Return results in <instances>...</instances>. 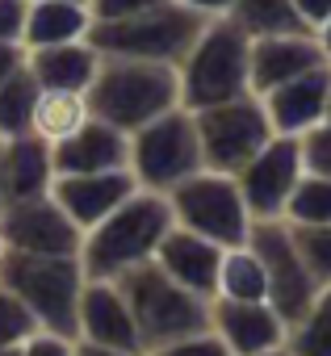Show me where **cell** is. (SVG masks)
Instances as JSON below:
<instances>
[{
  "mask_svg": "<svg viewBox=\"0 0 331 356\" xmlns=\"http://www.w3.org/2000/svg\"><path fill=\"white\" fill-rule=\"evenodd\" d=\"M84 97H88L92 118L118 126L122 134H134L138 126L181 105V76L172 63L101 55V67Z\"/></svg>",
  "mask_w": 331,
  "mask_h": 356,
  "instance_id": "obj_2",
  "label": "cell"
},
{
  "mask_svg": "<svg viewBox=\"0 0 331 356\" xmlns=\"http://www.w3.org/2000/svg\"><path fill=\"white\" fill-rule=\"evenodd\" d=\"M5 252H9V248H5V235H0V260H5Z\"/></svg>",
  "mask_w": 331,
  "mask_h": 356,
  "instance_id": "obj_42",
  "label": "cell"
},
{
  "mask_svg": "<svg viewBox=\"0 0 331 356\" xmlns=\"http://www.w3.org/2000/svg\"><path fill=\"white\" fill-rule=\"evenodd\" d=\"M323 63H327V55H323V47L310 30L252 38V92L264 97L277 84H289L293 76H306Z\"/></svg>",
  "mask_w": 331,
  "mask_h": 356,
  "instance_id": "obj_18",
  "label": "cell"
},
{
  "mask_svg": "<svg viewBox=\"0 0 331 356\" xmlns=\"http://www.w3.org/2000/svg\"><path fill=\"white\" fill-rule=\"evenodd\" d=\"M172 231V210L163 193L134 189L109 218L84 231L80 264L88 281H118L122 273L155 260L163 235Z\"/></svg>",
  "mask_w": 331,
  "mask_h": 356,
  "instance_id": "obj_1",
  "label": "cell"
},
{
  "mask_svg": "<svg viewBox=\"0 0 331 356\" xmlns=\"http://www.w3.org/2000/svg\"><path fill=\"white\" fill-rule=\"evenodd\" d=\"M285 222L289 227H323V222H331V176L302 172V181L293 185L289 206H285Z\"/></svg>",
  "mask_w": 331,
  "mask_h": 356,
  "instance_id": "obj_28",
  "label": "cell"
},
{
  "mask_svg": "<svg viewBox=\"0 0 331 356\" xmlns=\"http://www.w3.org/2000/svg\"><path fill=\"white\" fill-rule=\"evenodd\" d=\"M298 17L306 22V30H318L327 17H331V0H293Z\"/></svg>",
  "mask_w": 331,
  "mask_h": 356,
  "instance_id": "obj_36",
  "label": "cell"
},
{
  "mask_svg": "<svg viewBox=\"0 0 331 356\" xmlns=\"http://www.w3.org/2000/svg\"><path fill=\"white\" fill-rule=\"evenodd\" d=\"M17 67H26V47L22 42H0V84H5Z\"/></svg>",
  "mask_w": 331,
  "mask_h": 356,
  "instance_id": "obj_37",
  "label": "cell"
},
{
  "mask_svg": "<svg viewBox=\"0 0 331 356\" xmlns=\"http://www.w3.org/2000/svg\"><path fill=\"white\" fill-rule=\"evenodd\" d=\"M38 80L30 67H17L5 84H0V143L30 134L34 126V105H38Z\"/></svg>",
  "mask_w": 331,
  "mask_h": 356,
  "instance_id": "obj_26",
  "label": "cell"
},
{
  "mask_svg": "<svg viewBox=\"0 0 331 356\" xmlns=\"http://www.w3.org/2000/svg\"><path fill=\"white\" fill-rule=\"evenodd\" d=\"M72 352H76V339L55 335V331H42V327L22 343V356H72Z\"/></svg>",
  "mask_w": 331,
  "mask_h": 356,
  "instance_id": "obj_34",
  "label": "cell"
},
{
  "mask_svg": "<svg viewBox=\"0 0 331 356\" xmlns=\"http://www.w3.org/2000/svg\"><path fill=\"white\" fill-rule=\"evenodd\" d=\"M0 356H22V348H0Z\"/></svg>",
  "mask_w": 331,
  "mask_h": 356,
  "instance_id": "obj_41",
  "label": "cell"
},
{
  "mask_svg": "<svg viewBox=\"0 0 331 356\" xmlns=\"http://www.w3.org/2000/svg\"><path fill=\"white\" fill-rule=\"evenodd\" d=\"M118 289H122V298H126V306L134 314L143 352L163 348L172 339H185V335L210 327V302L189 293V289H181L168 273H159L155 260L122 273Z\"/></svg>",
  "mask_w": 331,
  "mask_h": 356,
  "instance_id": "obj_6",
  "label": "cell"
},
{
  "mask_svg": "<svg viewBox=\"0 0 331 356\" xmlns=\"http://www.w3.org/2000/svg\"><path fill=\"white\" fill-rule=\"evenodd\" d=\"M84 264L80 256H30L5 252L0 260V285H5L42 331L76 339V310L84 293Z\"/></svg>",
  "mask_w": 331,
  "mask_h": 356,
  "instance_id": "obj_4",
  "label": "cell"
},
{
  "mask_svg": "<svg viewBox=\"0 0 331 356\" xmlns=\"http://www.w3.org/2000/svg\"><path fill=\"white\" fill-rule=\"evenodd\" d=\"M0 181H5V202H30L47 197L55 185V159L51 143L42 134H17L0 143Z\"/></svg>",
  "mask_w": 331,
  "mask_h": 356,
  "instance_id": "obj_20",
  "label": "cell"
},
{
  "mask_svg": "<svg viewBox=\"0 0 331 356\" xmlns=\"http://www.w3.org/2000/svg\"><path fill=\"white\" fill-rule=\"evenodd\" d=\"M248 38H268V34H302L306 22L298 17L293 0H231L227 13ZM314 34V30H310Z\"/></svg>",
  "mask_w": 331,
  "mask_h": 356,
  "instance_id": "obj_24",
  "label": "cell"
},
{
  "mask_svg": "<svg viewBox=\"0 0 331 356\" xmlns=\"http://www.w3.org/2000/svg\"><path fill=\"white\" fill-rule=\"evenodd\" d=\"M223 252L227 248H218V243H210V239H202V235H193V231H185V227L172 222V231L163 235V243L155 252V264H159V273H168L181 289L214 302Z\"/></svg>",
  "mask_w": 331,
  "mask_h": 356,
  "instance_id": "obj_17",
  "label": "cell"
},
{
  "mask_svg": "<svg viewBox=\"0 0 331 356\" xmlns=\"http://www.w3.org/2000/svg\"><path fill=\"white\" fill-rule=\"evenodd\" d=\"M314 38H318V47H323V55H327V63H331V17L314 30Z\"/></svg>",
  "mask_w": 331,
  "mask_h": 356,
  "instance_id": "obj_40",
  "label": "cell"
},
{
  "mask_svg": "<svg viewBox=\"0 0 331 356\" xmlns=\"http://www.w3.org/2000/svg\"><path fill=\"white\" fill-rule=\"evenodd\" d=\"M289 231H293V243H298L310 277L318 281V289H327L331 285V222H323V227H289Z\"/></svg>",
  "mask_w": 331,
  "mask_h": 356,
  "instance_id": "obj_29",
  "label": "cell"
},
{
  "mask_svg": "<svg viewBox=\"0 0 331 356\" xmlns=\"http://www.w3.org/2000/svg\"><path fill=\"white\" fill-rule=\"evenodd\" d=\"M134 176L130 168H118V172H84V176H55V185H51V197L63 206V214L88 231L97 227L101 218H109L130 193H134Z\"/></svg>",
  "mask_w": 331,
  "mask_h": 356,
  "instance_id": "obj_14",
  "label": "cell"
},
{
  "mask_svg": "<svg viewBox=\"0 0 331 356\" xmlns=\"http://www.w3.org/2000/svg\"><path fill=\"white\" fill-rule=\"evenodd\" d=\"M72 356H147V352H130V348H101V343H84L76 339V352Z\"/></svg>",
  "mask_w": 331,
  "mask_h": 356,
  "instance_id": "obj_39",
  "label": "cell"
},
{
  "mask_svg": "<svg viewBox=\"0 0 331 356\" xmlns=\"http://www.w3.org/2000/svg\"><path fill=\"white\" fill-rule=\"evenodd\" d=\"M26 0H0V42H22Z\"/></svg>",
  "mask_w": 331,
  "mask_h": 356,
  "instance_id": "obj_35",
  "label": "cell"
},
{
  "mask_svg": "<svg viewBox=\"0 0 331 356\" xmlns=\"http://www.w3.org/2000/svg\"><path fill=\"white\" fill-rule=\"evenodd\" d=\"M193 126H197V143H202V163L210 172H227V176H235L273 138V122L256 92L197 109Z\"/></svg>",
  "mask_w": 331,
  "mask_h": 356,
  "instance_id": "obj_9",
  "label": "cell"
},
{
  "mask_svg": "<svg viewBox=\"0 0 331 356\" xmlns=\"http://www.w3.org/2000/svg\"><path fill=\"white\" fill-rule=\"evenodd\" d=\"M264 113L273 122V134H306L310 126H318L327 118V101H331V63L293 76L289 84H277L273 92L260 97Z\"/></svg>",
  "mask_w": 331,
  "mask_h": 356,
  "instance_id": "obj_19",
  "label": "cell"
},
{
  "mask_svg": "<svg viewBox=\"0 0 331 356\" xmlns=\"http://www.w3.org/2000/svg\"><path fill=\"white\" fill-rule=\"evenodd\" d=\"M34 331H38L34 314H30L5 285H0V348H22Z\"/></svg>",
  "mask_w": 331,
  "mask_h": 356,
  "instance_id": "obj_30",
  "label": "cell"
},
{
  "mask_svg": "<svg viewBox=\"0 0 331 356\" xmlns=\"http://www.w3.org/2000/svg\"><path fill=\"white\" fill-rule=\"evenodd\" d=\"M302 143L293 134H273L239 172H235V185L252 210V222L260 218H285L289 193L302 181Z\"/></svg>",
  "mask_w": 331,
  "mask_h": 356,
  "instance_id": "obj_11",
  "label": "cell"
},
{
  "mask_svg": "<svg viewBox=\"0 0 331 356\" xmlns=\"http://www.w3.org/2000/svg\"><path fill=\"white\" fill-rule=\"evenodd\" d=\"M0 235L9 252H30V256H80L84 231L63 214V206L47 197L30 202H5L0 206Z\"/></svg>",
  "mask_w": 331,
  "mask_h": 356,
  "instance_id": "obj_12",
  "label": "cell"
},
{
  "mask_svg": "<svg viewBox=\"0 0 331 356\" xmlns=\"http://www.w3.org/2000/svg\"><path fill=\"white\" fill-rule=\"evenodd\" d=\"M130 176L134 185L147 193H172L181 181H189L193 172H202V143L193 113L185 105L159 113L155 122L138 126L130 134Z\"/></svg>",
  "mask_w": 331,
  "mask_h": 356,
  "instance_id": "obj_7",
  "label": "cell"
},
{
  "mask_svg": "<svg viewBox=\"0 0 331 356\" xmlns=\"http://www.w3.org/2000/svg\"><path fill=\"white\" fill-rule=\"evenodd\" d=\"M26 67L34 72L38 88H67V92H88L101 55L92 51V42H63V47H42V51H26Z\"/></svg>",
  "mask_w": 331,
  "mask_h": 356,
  "instance_id": "obj_22",
  "label": "cell"
},
{
  "mask_svg": "<svg viewBox=\"0 0 331 356\" xmlns=\"http://www.w3.org/2000/svg\"><path fill=\"white\" fill-rule=\"evenodd\" d=\"M51 159H55V176H84V172H118L130 163V134H122L118 126L88 118L76 134L51 143Z\"/></svg>",
  "mask_w": 331,
  "mask_h": 356,
  "instance_id": "obj_16",
  "label": "cell"
},
{
  "mask_svg": "<svg viewBox=\"0 0 331 356\" xmlns=\"http://www.w3.org/2000/svg\"><path fill=\"white\" fill-rule=\"evenodd\" d=\"M147 356H231L227 343L206 327V331H193L185 339H172V343H163V348H151Z\"/></svg>",
  "mask_w": 331,
  "mask_h": 356,
  "instance_id": "obj_32",
  "label": "cell"
},
{
  "mask_svg": "<svg viewBox=\"0 0 331 356\" xmlns=\"http://www.w3.org/2000/svg\"><path fill=\"white\" fill-rule=\"evenodd\" d=\"M206 22L210 17L185 9L181 0H163V5H155L147 13H134V17L92 22L88 42H92L97 55L151 59V63H172V67H181V59L189 55V47L206 30Z\"/></svg>",
  "mask_w": 331,
  "mask_h": 356,
  "instance_id": "obj_5",
  "label": "cell"
},
{
  "mask_svg": "<svg viewBox=\"0 0 331 356\" xmlns=\"http://www.w3.org/2000/svg\"><path fill=\"white\" fill-rule=\"evenodd\" d=\"M214 298H227V302H268V285H264L260 256H256L248 243L223 252L218 293H214Z\"/></svg>",
  "mask_w": 331,
  "mask_h": 356,
  "instance_id": "obj_25",
  "label": "cell"
},
{
  "mask_svg": "<svg viewBox=\"0 0 331 356\" xmlns=\"http://www.w3.org/2000/svg\"><path fill=\"white\" fill-rule=\"evenodd\" d=\"M0 206H5V181H0Z\"/></svg>",
  "mask_w": 331,
  "mask_h": 356,
  "instance_id": "obj_44",
  "label": "cell"
},
{
  "mask_svg": "<svg viewBox=\"0 0 331 356\" xmlns=\"http://www.w3.org/2000/svg\"><path fill=\"white\" fill-rule=\"evenodd\" d=\"M260 356H289V352H285V348H281V352H260Z\"/></svg>",
  "mask_w": 331,
  "mask_h": 356,
  "instance_id": "obj_43",
  "label": "cell"
},
{
  "mask_svg": "<svg viewBox=\"0 0 331 356\" xmlns=\"http://www.w3.org/2000/svg\"><path fill=\"white\" fill-rule=\"evenodd\" d=\"M323 122H331V101H327V118H323Z\"/></svg>",
  "mask_w": 331,
  "mask_h": 356,
  "instance_id": "obj_45",
  "label": "cell"
},
{
  "mask_svg": "<svg viewBox=\"0 0 331 356\" xmlns=\"http://www.w3.org/2000/svg\"><path fill=\"white\" fill-rule=\"evenodd\" d=\"M92 118L88 97L84 92H67V88H42L38 105H34V134H42L47 143H59L67 134H76L84 122Z\"/></svg>",
  "mask_w": 331,
  "mask_h": 356,
  "instance_id": "obj_23",
  "label": "cell"
},
{
  "mask_svg": "<svg viewBox=\"0 0 331 356\" xmlns=\"http://www.w3.org/2000/svg\"><path fill=\"white\" fill-rule=\"evenodd\" d=\"M248 248L260 256V268H264V285H268V306L285 318V327H293L306 306L318 298V281L310 277L298 243H293V231L285 218H260L252 222V235H248Z\"/></svg>",
  "mask_w": 331,
  "mask_h": 356,
  "instance_id": "obj_10",
  "label": "cell"
},
{
  "mask_svg": "<svg viewBox=\"0 0 331 356\" xmlns=\"http://www.w3.org/2000/svg\"><path fill=\"white\" fill-rule=\"evenodd\" d=\"M289 356H331V285L318 289V298L306 306V314L285 335Z\"/></svg>",
  "mask_w": 331,
  "mask_h": 356,
  "instance_id": "obj_27",
  "label": "cell"
},
{
  "mask_svg": "<svg viewBox=\"0 0 331 356\" xmlns=\"http://www.w3.org/2000/svg\"><path fill=\"white\" fill-rule=\"evenodd\" d=\"M76 339L101 343V348H130L143 352L134 314L118 289V281H84L80 310H76Z\"/></svg>",
  "mask_w": 331,
  "mask_h": 356,
  "instance_id": "obj_15",
  "label": "cell"
},
{
  "mask_svg": "<svg viewBox=\"0 0 331 356\" xmlns=\"http://www.w3.org/2000/svg\"><path fill=\"white\" fill-rule=\"evenodd\" d=\"M302 143V168L310 176H331V122L310 126L306 134H298Z\"/></svg>",
  "mask_w": 331,
  "mask_h": 356,
  "instance_id": "obj_31",
  "label": "cell"
},
{
  "mask_svg": "<svg viewBox=\"0 0 331 356\" xmlns=\"http://www.w3.org/2000/svg\"><path fill=\"white\" fill-rule=\"evenodd\" d=\"M155 5H163V0H88V13H92V22H118V17L147 13Z\"/></svg>",
  "mask_w": 331,
  "mask_h": 356,
  "instance_id": "obj_33",
  "label": "cell"
},
{
  "mask_svg": "<svg viewBox=\"0 0 331 356\" xmlns=\"http://www.w3.org/2000/svg\"><path fill=\"white\" fill-rule=\"evenodd\" d=\"M181 76V105L189 113L235 101L252 92V38L231 17H210L189 55L177 67Z\"/></svg>",
  "mask_w": 331,
  "mask_h": 356,
  "instance_id": "obj_3",
  "label": "cell"
},
{
  "mask_svg": "<svg viewBox=\"0 0 331 356\" xmlns=\"http://www.w3.org/2000/svg\"><path fill=\"white\" fill-rule=\"evenodd\" d=\"M181 5L202 13V17H227L231 13V0H181Z\"/></svg>",
  "mask_w": 331,
  "mask_h": 356,
  "instance_id": "obj_38",
  "label": "cell"
},
{
  "mask_svg": "<svg viewBox=\"0 0 331 356\" xmlns=\"http://www.w3.org/2000/svg\"><path fill=\"white\" fill-rule=\"evenodd\" d=\"M84 5H88V0H84Z\"/></svg>",
  "mask_w": 331,
  "mask_h": 356,
  "instance_id": "obj_46",
  "label": "cell"
},
{
  "mask_svg": "<svg viewBox=\"0 0 331 356\" xmlns=\"http://www.w3.org/2000/svg\"><path fill=\"white\" fill-rule=\"evenodd\" d=\"M88 30H92V13L84 0H26V30H22L26 51L84 42Z\"/></svg>",
  "mask_w": 331,
  "mask_h": 356,
  "instance_id": "obj_21",
  "label": "cell"
},
{
  "mask_svg": "<svg viewBox=\"0 0 331 356\" xmlns=\"http://www.w3.org/2000/svg\"><path fill=\"white\" fill-rule=\"evenodd\" d=\"M210 331L227 343L231 356H260V352H281L285 348V318L268 302H210Z\"/></svg>",
  "mask_w": 331,
  "mask_h": 356,
  "instance_id": "obj_13",
  "label": "cell"
},
{
  "mask_svg": "<svg viewBox=\"0 0 331 356\" xmlns=\"http://www.w3.org/2000/svg\"><path fill=\"white\" fill-rule=\"evenodd\" d=\"M163 197H168L177 227H185L218 248H239L252 235V210L235 185V176H227V172L202 168Z\"/></svg>",
  "mask_w": 331,
  "mask_h": 356,
  "instance_id": "obj_8",
  "label": "cell"
}]
</instances>
